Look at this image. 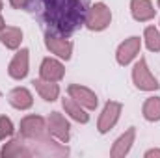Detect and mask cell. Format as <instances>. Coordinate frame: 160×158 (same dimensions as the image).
<instances>
[{
	"mask_svg": "<svg viewBox=\"0 0 160 158\" xmlns=\"http://www.w3.org/2000/svg\"><path fill=\"white\" fill-rule=\"evenodd\" d=\"M32 9L47 24L48 32L58 36H71L84 24L86 2L84 0H34Z\"/></svg>",
	"mask_w": 160,
	"mask_h": 158,
	"instance_id": "1",
	"label": "cell"
},
{
	"mask_svg": "<svg viewBox=\"0 0 160 158\" xmlns=\"http://www.w3.org/2000/svg\"><path fill=\"white\" fill-rule=\"evenodd\" d=\"M21 138H24L28 143H36L41 140H47L50 136L48 128H47V121L41 116H26L21 119Z\"/></svg>",
	"mask_w": 160,
	"mask_h": 158,
	"instance_id": "3",
	"label": "cell"
},
{
	"mask_svg": "<svg viewBox=\"0 0 160 158\" xmlns=\"http://www.w3.org/2000/svg\"><path fill=\"white\" fill-rule=\"evenodd\" d=\"M132 82H134V86L140 91H157L160 87L158 80L155 78V75L151 73L145 58H140L136 62V65L132 69Z\"/></svg>",
	"mask_w": 160,
	"mask_h": 158,
	"instance_id": "4",
	"label": "cell"
},
{
	"mask_svg": "<svg viewBox=\"0 0 160 158\" xmlns=\"http://www.w3.org/2000/svg\"><path fill=\"white\" fill-rule=\"evenodd\" d=\"M130 13L138 22H147L155 17L157 9L151 0H130Z\"/></svg>",
	"mask_w": 160,
	"mask_h": 158,
	"instance_id": "14",
	"label": "cell"
},
{
	"mask_svg": "<svg viewBox=\"0 0 160 158\" xmlns=\"http://www.w3.org/2000/svg\"><path fill=\"white\" fill-rule=\"evenodd\" d=\"M2 6H4V4H2V0H0V9H2Z\"/></svg>",
	"mask_w": 160,
	"mask_h": 158,
	"instance_id": "25",
	"label": "cell"
},
{
	"mask_svg": "<svg viewBox=\"0 0 160 158\" xmlns=\"http://www.w3.org/2000/svg\"><path fill=\"white\" fill-rule=\"evenodd\" d=\"M67 93H69V97H73L80 106H84L86 110H95V108H97V104H99L97 95H95L89 87H86V86L71 84V86L67 87Z\"/></svg>",
	"mask_w": 160,
	"mask_h": 158,
	"instance_id": "9",
	"label": "cell"
},
{
	"mask_svg": "<svg viewBox=\"0 0 160 158\" xmlns=\"http://www.w3.org/2000/svg\"><path fill=\"white\" fill-rule=\"evenodd\" d=\"M28 48H21L9 62L8 65V75L13 80H22L28 75V65H30V58H28Z\"/></svg>",
	"mask_w": 160,
	"mask_h": 158,
	"instance_id": "10",
	"label": "cell"
},
{
	"mask_svg": "<svg viewBox=\"0 0 160 158\" xmlns=\"http://www.w3.org/2000/svg\"><path fill=\"white\" fill-rule=\"evenodd\" d=\"M158 7H160V0H158Z\"/></svg>",
	"mask_w": 160,
	"mask_h": 158,
	"instance_id": "26",
	"label": "cell"
},
{
	"mask_svg": "<svg viewBox=\"0 0 160 158\" xmlns=\"http://www.w3.org/2000/svg\"><path fill=\"white\" fill-rule=\"evenodd\" d=\"M45 45L47 48L56 54L60 60H71V54H73V43L63 37V36H58V34H52V32H47L45 34Z\"/></svg>",
	"mask_w": 160,
	"mask_h": 158,
	"instance_id": "7",
	"label": "cell"
},
{
	"mask_svg": "<svg viewBox=\"0 0 160 158\" xmlns=\"http://www.w3.org/2000/svg\"><path fill=\"white\" fill-rule=\"evenodd\" d=\"M142 48V39L138 36H130L128 39H125L118 47V52H116V60L119 65H128L140 52Z\"/></svg>",
	"mask_w": 160,
	"mask_h": 158,
	"instance_id": "8",
	"label": "cell"
},
{
	"mask_svg": "<svg viewBox=\"0 0 160 158\" xmlns=\"http://www.w3.org/2000/svg\"><path fill=\"white\" fill-rule=\"evenodd\" d=\"M32 149L26 147V140L24 138H15V140H9L2 151H0V156L2 158H17V156H32Z\"/></svg>",
	"mask_w": 160,
	"mask_h": 158,
	"instance_id": "13",
	"label": "cell"
},
{
	"mask_svg": "<svg viewBox=\"0 0 160 158\" xmlns=\"http://www.w3.org/2000/svg\"><path fill=\"white\" fill-rule=\"evenodd\" d=\"M8 101L17 110H28L34 104V97H32V93L26 87H13L8 93Z\"/></svg>",
	"mask_w": 160,
	"mask_h": 158,
	"instance_id": "15",
	"label": "cell"
},
{
	"mask_svg": "<svg viewBox=\"0 0 160 158\" xmlns=\"http://www.w3.org/2000/svg\"><path fill=\"white\" fill-rule=\"evenodd\" d=\"M32 84H34L36 91L39 93V97L47 102H54L60 97V86L56 82H50V80H45V78H36Z\"/></svg>",
	"mask_w": 160,
	"mask_h": 158,
	"instance_id": "16",
	"label": "cell"
},
{
	"mask_svg": "<svg viewBox=\"0 0 160 158\" xmlns=\"http://www.w3.org/2000/svg\"><path fill=\"white\" fill-rule=\"evenodd\" d=\"M112 22V11L104 2H95L93 6L88 7L84 26L91 32H102L110 26Z\"/></svg>",
	"mask_w": 160,
	"mask_h": 158,
	"instance_id": "2",
	"label": "cell"
},
{
	"mask_svg": "<svg viewBox=\"0 0 160 158\" xmlns=\"http://www.w3.org/2000/svg\"><path fill=\"white\" fill-rule=\"evenodd\" d=\"M28 2H30V0H9V4H11L15 9H24V7L28 6Z\"/></svg>",
	"mask_w": 160,
	"mask_h": 158,
	"instance_id": "22",
	"label": "cell"
},
{
	"mask_svg": "<svg viewBox=\"0 0 160 158\" xmlns=\"http://www.w3.org/2000/svg\"><path fill=\"white\" fill-rule=\"evenodd\" d=\"M134 140H136V128H134V126H130L128 130H125L119 138L114 141V145H112V149H110V156H112V158L127 156V155L130 153V149H132Z\"/></svg>",
	"mask_w": 160,
	"mask_h": 158,
	"instance_id": "11",
	"label": "cell"
},
{
	"mask_svg": "<svg viewBox=\"0 0 160 158\" xmlns=\"http://www.w3.org/2000/svg\"><path fill=\"white\" fill-rule=\"evenodd\" d=\"M143 41H145V47L151 50V52H160V32L155 26H147L145 32H143Z\"/></svg>",
	"mask_w": 160,
	"mask_h": 158,
	"instance_id": "20",
	"label": "cell"
},
{
	"mask_svg": "<svg viewBox=\"0 0 160 158\" xmlns=\"http://www.w3.org/2000/svg\"><path fill=\"white\" fill-rule=\"evenodd\" d=\"M13 132H15V128H13L11 119L6 117V116H0V140L4 141V140L11 138V136H13Z\"/></svg>",
	"mask_w": 160,
	"mask_h": 158,
	"instance_id": "21",
	"label": "cell"
},
{
	"mask_svg": "<svg viewBox=\"0 0 160 158\" xmlns=\"http://www.w3.org/2000/svg\"><path fill=\"white\" fill-rule=\"evenodd\" d=\"M142 114H143V117L147 119V121H151V123L160 121V97H149L143 102Z\"/></svg>",
	"mask_w": 160,
	"mask_h": 158,
	"instance_id": "19",
	"label": "cell"
},
{
	"mask_svg": "<svg viewBox=\"0 0 160 158\" xmlns=\"http://www.w3.org/2000/svg\"><path fill=\"white\" fill-rule=\"evenodd\" d=\"M62 106H63V110H65V114L69 116L71 119H75V121H78L82 125H86L88 121H89V116L86 114V110H84V106H80L78 102L73 99V97H67V99H62Z\"/></svg>",
	"mask_w": 160,
	"mask_h": 158,
	"instance_id": "17",
	"label": "cell"
},
{
	"mask_svg": "<svg viewBox=\"0 0 160 158\" xmlns=\"http://www.w3.org/2000/svg\"><path fill=\"white\" fill-rule=\"evenodd\" d=\"M47 128L52 138H56L62 143H69L71 140V125L60 112H52L47 119Z\"/></svg>",
	"mask_w": 160,
	"mask_h": 158,
	"instance_id": "6",
	"label": "cell"
},
{
	"mask_svg": "<svg viewBox=\"0 0 160 158\" xmlns=\"http://www.w3.org/2000/svg\"><path fill=\"white\" fill-rule=\"evenodd\" d=\"M6 28V21H4V17L0 15V30H4Z\"/></svg>",
	"mask_w": 160,
	"mask_h": 158,
	"instance_id": "24",
	"label": "cell"
},
{
	"mask_svg": "<svg viewBox=\"0 0 160 158\" xmlns=\"http://www.w3.org/2000/svg\"><path fill=\"white\" fill-rule=\"evenodd\" d=\"M65 75V67L62 62L54 60V58H45L41 62L39 67V77L45 80H50V82H60Z\"/></svg>",
	"mask_w": 160,
	"mask_h": 158,
	"instance_id": "12",
	"label": "cell"
},
{
	"mask_svg": "<svg viewBox=\"0 0 160 158\" xmlns=\"http://www.w3.org/2000/svg\"><path fill=\"white\" fill-rule=\"evenodd\" d=\"M21 41H22V30L21 28H15V26H6L4 30H0V43L9 48V50H15L21 47Z\"/></svg>",
	"mask_w": 160,
	"mask_h": 158,
	"instance_id": "18",
	"label": "cell"
},
{
	"mask_svg": "<svg viewBox=\"0 0 160 158\" xmlns=\"http://www.w3.org/2000/svg\"><path fill=\"white\" fill-rule=\"evenodd\" d=\"M121 110H123V104L118 101H108L99 116V123H97V130L101 134H106L110 128H114L119 121Z\"/></svg>",
	"mask_w": 160,
	"mask_h": 158,
	"instance_id": "5",
	"label": "cell"
},
{
	"mask_svg": "<svg viewBox=\"0 0 160 158\" xmlns=\"http://www.w3.org/2000/svg\"><path fill=\"white\" fill-rule=\"evenodd\" d=\"M153 156L160 158V149H149V151L145 153V158H153Z\"/></svg>",
	"mask_w": 160,
	"mask_h": 158,
	"instance_id": "23",
	"label": "cell"
}]
</instances>
